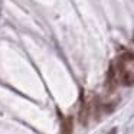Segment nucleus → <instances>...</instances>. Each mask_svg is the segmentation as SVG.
<instances>
[{
  "label": "nucleus",
  "mask_w": 134,
  "mask_h": 134,
  "mask_svg": "<svg viewBox=\"0 0 134 134\" xmlns=\"http://www.w3.org/2000/svg\"><path fill=\"white\" fill-rule=\"evenodd\" d=\"M114 108H115V102H110V104L104 105V113L110 114V113H113V111H114Z\"/></svg>",
  "instance_id": "obj_5"
},
{
  "label": "nucleus",
  "mask_w": 134,
  "mask_h": 134,
  "mask_svg": "<svg viewBox=\"0 0 134 134\" xmlns=\"http://www.w3.org/2000/svg\"><path fill=\"white\" fill-rule=\"evenodd\" d=\"M122 62H130V61H134V52H125L120 56Z\"/></svg>",
  "instance_id": "obj_4"
},
{
  "label": "nucleus",
  "mask_w": 134,
  "mask_h": 134,
  "mask_svg": "<svg viewBox=\"0 0 134 134\" xmlns=\"http://www.w3.org/2000/svg\"><path fill=\"white\" fill-rule=\"evenodd\" d=\"M121 84L124 87H133L134 85V72L131 71H124L121 74Z\"/></svg>",
  "instance_id": "obj_2"
},
{
  "label": "nucleus",
  "mask_w": 134,
  "mask_h": 134,
  "mask_svg": "<svg viewBox=\"0 0 134 134\" xmlns=\"http://www.w3.org/2000/svg\"><path fill=\"white\" fill-rule=\"evenodd\" d=\"M108 134H117V128H115V127H114V128H111V131H110Z\"/></svg>",
  "instance_id": "obj_6"
},
{
  "label": "nucleus",
  "mask_w": 134,
  "mask_h": 134,
  "mask_svg": "<svg viewBox=\"0 0 134 134\" xmlns=\"http://www.w3.org/2000/svg\"><path fill=\"white\" fill-rule=\"evenodd\" d=\"M90 114H91V107L90 104H82V107L79 108V113H78V120L82 125H87L88 118H90Z\"/></svg>",
  "instance_id": "obj_1"
},
{
  "label": "nucleus",
  "mask_w": 134,
  "mask_h": 134,
  "mask_svg": "<svg viewBox=\"0 0 134 134\" xmlns=\"http://www.w3.org/2000/svg\"><path fill=\"white\" fill-rule=\"evenodd\" d=\"M74 131V118L66 117L62 122V134H72Z\"/></svg>",
  "instance_id": "obj_3"
}]
</instances>
